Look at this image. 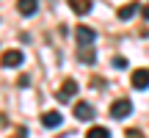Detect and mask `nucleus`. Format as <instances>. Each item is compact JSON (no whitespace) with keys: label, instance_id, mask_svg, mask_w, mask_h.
<instances>
[{"label":"nucleus","instance_id":"1","mask_svg":"<svg viewBox=\"0 0 149 138\" xmlns=\"http://www.w3.org/2000/svg\"><path fill=\"white\" fill-rule=\"evenodd\" d=\"M74 42H77L80 47H94L97 31H94V28H88V25H77V28H74Z\"/></svg>","mask_w":149,"mask_h":138},{"label":"nucleus","instance_id":"2","mask_svg":"<svg viewBox=\"0 0 149 138\" xmlns=\"http://www.w3.org/2000/svg\"><path fill=\"white\" fill-rule=\"evenodd\" d=\"M25 64V55H22V50H6L3 55H0V66L6 69H17Z\"/></svg>","mask_w":149,"mask_h":138},{"label":"nucleus","instance_id":"3","mask_svg":"<svg viewBox=\"0 0 149 138\" xmlns=\"http://www.w3.org/2000/svg\"><path fill=\"white\" fill-rule=\"evenodd\" d=\"M130 113H133V102L124 100V97H122V100H116V102L111 105V116H113V119H127Z\"/></svg>","mask_w":149,"mask_h":138},{"label":"nucleus","instance_id":"4","mask_svg":"<svg viewBox=\"0 0 149 138\" xmlns=\"http://www.w3.org/2000/svg\"><path fill=\"white\" fill-rule=\"evenodd\" d=\"M130 83H133L135 91H146L149 89V69H135L133 77H130Z\"/></svg>","mask_w":149,"mask_h":138},{"label":"nucleus","instance_id":"5","mask_svg":"<svg viewBox=\"0 0 149 138\" xmlns=\"http://www.w3.org/2000/svg\"><path fill=\"white\" fill-rule=\"evenodd\" d=\"M74 119H80V122L94 119V105L91 102H74Z\"/></svg>","mask_w":149,"mask_h":138},{"label":"nucleus","instance_id":"6","mask_svg":"<svg viewBox=\"0 0 149 138\" xmlns=\"http://www.w3.org/2000/svg\"><path fill=\"white\" fill-rule=\"evenodd\" d=\"M61 122H64V116H61L58 111H44V113H42V124H44L47 130L61 127Z\"/></svg>","mask_w":149,"mask_h":138},{"label":"nucleus","instance_id":"7","mask_svg":"<svg viewBox=\"0 0 149 138\" xmlns=\"http://www.w3.org/2000/svg\"><path fill=\"white\" fill-rule=\"evenodd\" d=\"M77 89H80V86L74 83L72 77H66L64 83H61V89H58V100H72V97L77 94Z\"/></svg>","mask_w":149,"mask_h":138},{"label":"nucleus","instance_id":"8","mask_svg":"<svg viewBox=\"0 0 149 138\" xmlns=\"http://www.w3.org/2000/svg\"><path fill=\"white\" fill-rule=\"evenodd\" d=\"M17 11L22 17H33L39 11V0H17Z\"/></svg>","mask_w":149,"mask_h":138},{"label":"nucleus","instance_id":"9","mask_svg":"<svg viewBox=\"0 0 149 138\" xmlns=\"http://www.w3.org/2000/svg\"><path fill=\"white\" fill-rule=\"evenodd\" d=\"M135 14H138V3H124L122 8L116 11V17H119V20H122V22H127V20H133Z\"/></svg>","mask_w":149,"mask_h":138},{"label":"nucleus","instance_id":"10","mask_svg":"<svg viewBox=\"0 0 149 138\" xmlns=\"http://www.w3.org/2000/svg\"><path fill=\"white\" fill-rule=\"evenodd\" d=\"M66 3H69V8L74 14H88L91 11V0H66Z\"/></svg>","mask_w":149,"mask_h":138},{"label":"nucleus","instance_id":"11","mask_svg":"<svg viewBox=\"0 0 149 138\" xmlns=\"http://www.w3.org/2000/svg\"><path fill=\"white\" fill-rule=\"evenodd\" d=\"M86 138H111V130L108 127H91L86 133Z\"/></svg>","mask_w":149,"mask_h":138},{"label":"nucleus","instance_id":"12","mask_svg":"<svg viewBox=\"0 0 149 138\" xmlns=\"http://www.w3.org/2000/svg\"><path fill=\"white\" fill-rule=\"evenodd\" d=\"M94 47H80V61H83V64H94Z\"/></svg>","mask_w":149,"mask_h":138},{"label":"nucleus","instance_id":"13","mask_svg":"<svg viewBox=\"0 0 149 138\" xmlns=\"http://www.w3.org/2000/svg\"><path fill=\"white\" fill-rule=\"evenodd\" d=\"M113 66L116 69H127V58H124V55H116V58H113Z\"/></svg>","mask_w":149,"mask_h":138},{"label":"nucleus","instance_id":"14","mask_svg":"<svg viewBox=\"0 0 149 138\" xmlns=\"http://www.w3.org/2000/svg\"><path fill=\"white\" fill-rule=\"evenodd\" d=\"M17 86H19V89H28V86H31V77H28V75H19V77H17Z\"/></svg>","mask_w":149,"mask_h":138},{"label":"nucleus","instance_id":"15","mask_svg":"<svg viewBox=\"0 0 149 138\" xmlns=\"http://www.w3.org/2000/svg\"><path fill=\"white\" fill-rule=\"evenodd\" d=\"M11 138H28V130L25 127H17V133L11 135Z\"/></svg>","mask_w":149,"mask_h":138},{"label":"nucleus","instance_id":"16","mask_svg":"<svg viewBox=\"0 0 149 138\" xmlns=\"http://www.w3.org/2000/svg\"><path fill=\"white\" fill-rule=\"evenodd\" d=\"M102 86H105V83H102V77H94V80H91V89H102Z\"/></svg>","mask_w":149,"mask_h":138},{"label":"nucleus","instance_id":"17","mask_svg":"<svg viewBox=\"0 0 149 138\" xmlns=\"http://www.w3.org/2000/svg\"><path fill=\"white\" fill-rule=\"evenodd\" d=\"M127 138H144V135H141L138 130H127Z\"/></svg>","mask_w":149,"mask_h":138},{"label":"nucleus","instance_id":"18","mask_svg":"<svg viewBox=\"0 0 149 138\" xmlns=\"http://www.w3.org/2000/svg\"><path fill=\"white\" fill-rule=\"evenodd\" d=\"M141 17H144V20H149V6H146V8H141Z\"/></svg>","mask_w":149,"mask_h":138}]
</instances>
